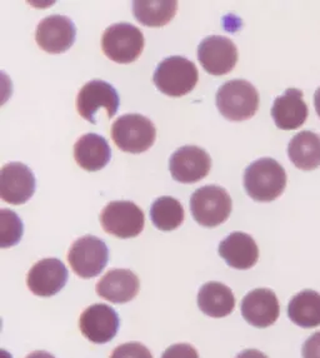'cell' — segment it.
Instances as JSON below:
<instances>
[{"instance_id":"18","label":"cell","mask_w":320,"mask_h":358,"mask_svg":"<svg viewBox=\"0 0 320 358\" xmlns=\"http://www.w3.org/2000/svg\"><path fill=\"white\" fill-rule=\"evenodd\" d=\"M272 117L279 129L293 131L300 128L308 118V106L303 99L302 90L296 88L285 90L283 96L274 101Z\"/></svg>"},{"instance_id":"7","label":"cell","mask_w":320,"mask_h":358,"mask_svg":"<svg viewBox=\"0 0 320 358\" xmlns=\"http://www.w3.org/2000/svg\"><path fill=\"white\" fill-rule=\"evenodd\" d=\"M109 259V250L104 241L95 236L78 238L68 252V262L80 278H93L101 275Z\"/></svg>"},{"instance_id":"22","label":"cell","mask_w":320,"mask_h":358,"mask_svg":"<svg viewBox=\"0 0 320 358\" xmlns=\"http://www.w3.org/2000/svg\"><path fill=\"white\" fill-rule=\"evenodd\" d=\"M291 163L303 171H313L320 166V136L303 131L294 136L288 145Z\"/></svg>"},{"instance_id":"24","label":"cell","mask_w":320,"mask_h":358,"mask_svg":"<svg viewBox=\"0 0 320 358\" xmlns=\"http://www.w3.org/2000/svg\"><path fill=\"white\" fill-rule=\"evenodd\" d=\"M178 10L177 1L150 0L134 1L133 14L139 23L147 27H164L172 20Z\"/></svg>"},{"instance_id":"28","label":"cell","mask_w":320,"mask_h":358,"mask_svg":"<svg viewBox=\"0 0 320 358\" xmlns=\"http://www.w3.org/2000/svg\"><path fill=\"white\" fill-rule=\"evenodd\" d=\"M161 358H199L196 348L188 343H177L166 348Z\"/></svg>"},{"instance_id":"20","label":"cell","mask_w":320,"mask_h":358,"mask_svg":"<svg viewBox=\"0 0 320 358\" xmlns=\"http://www.w3.org/2000/svg\"><path fill=\"white\" fill-rule=\"evenodd\" d=\"M74 158L78 166L88 172L101 171L112 158L107 139L95 133H87L74 144Z\"/></svg>"},{"instance_id":"26","label":"cell","mask_w":320,"mask_h":358,"mask_svg":"<svg viewBox=\"0 0 320 358\" xmlns=\"http://www.w3.org/2000/svg\"><path fill=\"white\" fill-rule=\"evenodd\" d=\"M23 222L19 215L9 210L1 209L0 210V247L8 248L18 243L23 237Z\"/></svg>"},{"instance_id":"2","label":"cell","mask_w":320,"mask_h":358,"mask_svg":"<svg viewBox=\"0 0 320 358\" xmlns=\"http://www.w3.org/2000/svg\"><path fill=\"white\" fill-rule=\"evenodd\" d=\"M217 107L231 122L250 120L259 108V94L248 80L235 79L223 84L217 92Z\"/></svg>"},{"instance_id":"17","label":"cell","mask_w":320,"mask_h":358,"mask_svg":"<svg viewBox=\"0 0 320 358\" xmlns=\"http://www.w3.org/2000/svg\"><path fill=\"white\" fill-rule=\"evenodd\" d=\"M139 278L129 269H112L96 283V293L112 303H126L139 292Z\"/></svg>"},{"instance_id":"6","label":"cell","mask_w":320,"mask_h":358,"mask_svg":"<svg viewBox=\"0 0 320 358\" xmlns=\"http://www.w3.org/2000/svg\"><path fill=\"white\" fill-rule=\"evenodd\" d=\"M144 49L142 30L131 23L108 27L101 38V50L119 64H129L140 57Z\"/></svg>"},{"instance_id":"32","label":"cell","mask_w":320,"mask_h":358,"mask_svg":"<svg viewBox=\"0 0 320 358\" xmlns=\"http://www.w3.org/2000/svg\"><path fill=\"white\" fill-rule=\"evenodd\" d=\"M314 107L315 110H317V114L320 117V87L318 90H315Z\"/></svg>"},{"instance_id":"12","label":"cell","mask_w":320,"mask_h":358,"mask_svg":"<svg viewBox=\"0 0 320 358\" xmlns=\"http://www.w3.org/2000/svg\"><path fill=\"white\" fill-rule=\"evenodd\" d=\"M198 59L205 72L212 76H224L237 64V45L226 36H207L198 47Z\"/></svg>"},{"instance_id":"4","label":"cell","mask_w":320,"mask_h":358,"mask_svg":"<svg viewBox=\"0 0 320 358\" xmlns=\"http://www.w3.org/2000/svg\"><path fill=\"white\" fill-rule=\"evenodd\" d=\"M229 193L219 185H208L198 188L190 198V210L196 223L214 228L229 218L231 213Z\"/></svg>"},{"instance_id":"29","label":"cell","mask_w":320,"mask_h":358,"mask_svg":"<svg viewBox=\"0 0 320 358\" xmlns=\"http://www.w3.org/2000/svg\"><path fill=\"white\" fill-rule=\"evenodd\" d=\"M303 358H320V332H315L303 345Z\"/></svg>"},{"instance_id":"19","label":"cell","mask_w":320,"mask_h":358,"mask_svg":"<svg viewBox=\"0 0 320 358\" xmlns=\"http://www.w3.org/2000/svg\"><path fill=\"white\" fill-rule=\"evenodd\" d=\"M218 252L226 264L235 269L252 268L259 258V250L254 239L244 232L229 234L223 242H220Z\"/></svg>"},{"instance_id":"13","label":"cell","mask_w":320,"mask_h":358,"mask_svg":"<svg viewBox=\"0 0 320 358\" xmlns=\"http://www.w3.org/2000/svg\"><path fill=\"white\" fill-rule=\"evenodd\" d=\"M75 36V24L66 15H49L36 27V44L47 53H64L74 44Z\"/></svg>"},{"instance_id":"1","label":"cell","mask_w":320,"mask_h":358,"mask_svg":"<svg viewBox=\"0 0 320 358\" xmlns=\"http://www.w3.org/2000/svg\"><path fill=\"white\" fill-rule=\"evenodd\" d=\"M286 187V173L273 158L253 162L244 172V188L256 202H273L283 194Z\"/></svg>"},{"instance_id":"27","label":"cell","mask_w":320,"mask_h":358,"mask_svg":"<svg viewBox=\"0 0 320 358\" xmlns=\"http://www.w3.org/2000/svg\"><path fill=\"white\" fill-rule=\"evenodd\" d=\"M110 358H153L147 347L139 342H129L114 350Z\"/></svg>"},{"instance_id":"3","label":"cell","mask_w":320,"mask_h":358,"mask_svg":"<svg viewBox=\"0 0 320 358\" xmlns=\"http://www.w3.org/2000/svg\"><path fill=\"white\" fill-rule=\"evenodd\" d=\"M199 73L196 64L184 57L174 55L160 62L155 69V87L166 96H183L196 88Z\"/></svg>"},{"instance_id":"25","label":"cell","mask_w":320,"mask_h":358,"mask_svg":"<svg viewBox=\"0 0 320 358\" xmlns=\"http://www.w3.org/2000/svg\"><path fill=\"white\" fill-rule=\"evenodd\" d=\"M184 208L182 203L175 198L164 196L155 201L150 207V220L155 227L170 232L182 226L184 222Z\"/></svg>"},{"instance_id":"5","label":"cell","mask_w":320,"mask_h":358,"mask_svg":"<svg viewBox=\"0 0 320 358\" xmlns=\"http://www.w3.org/2000/svg\"><path fill=\"white\" fill-rule=\"evenodd\" d=\"M112 138L119 150L126 153H144L154 144L157 129L142 114H124L112 126Z\"/></svg>"},{"instance_id":"14","label":"cell","mask_w":320,"mask_h":358,"mask_svg":"<svg viewBox=\"0 0 320 358\" xmlns=\"http://www.w3.org/2000/svg\"><path fill=\"white\" fill-rule=\"evenodd\" d=\"M79 329L87 340L96 345L108 343L118 334V313L110 306L93 305L79 318Z\"/></svg>"},{"instance_id":"16","label":"cell","mask_w":320,"mask_h":358,"mask_svg":"<svg viewBox=\"0 0 320 358\" xmlns=\"http://www.w3.org/2000/svg\"><path fill=\"white\" fill-rule=\"evenodd\" d=\"M242 315L247 322L256 329H267L277 322L279 308L277 294L268 288H256L242 301Z\"/></svg>"},{"instance_id":"15","label":"cell","mask_w":320,"mask_h":358,"mask_svg":"<svg viewBox=\"0 0 320 358\" xmlns=\"http://www.w3.org/2000/svg\"><path fill=\"white\" fill-rule=\"evenodd\" d=\"M68 282V269L58 258H44L36 262L27 275V285L39 297H52Z\"/></svg>"},{"instance_id":"23","label":"cell","mask_w":320,"mask_h":358,"mask_svg":"<svg viewBox=\"0 0 320 358\" xmlns=\"http://www.w3.org/2000/svg\"><path fill=\"white\" fill-rule=\"evenodd\" d=\"M288 316L300 329L320 326V293L312 289L297 293L288 306Z\"/></svg>"},{"instance_id":"21","label":"cell","mask_w":320,"mask_h":358,"mask_svg":"<svg viewBox=\"0 0 320 358\" xmlns=\"http://www.w3.org/2000/svg\"><path fill=\"white\" fill-rule=\"evenodd\" d=\"M198 306L204 315L213 318L229 316L235 307L231 288L220 282H208L198 293Z\"/></svg>"},{"instance_id":"10","label":"cell","mask_w":320,"mask_h":358,"mask_svg":"<svg viewBox=\"0 0 320 358\" xmlns=\"http://www.w3.org/2000/svg\"><path fill=\"white\" fill-rule=\"evenodd\" d=\"M36 192V176L20 162L6 163L0 172V197L6 203H27Z\"/></svg>"},{"instance_id":"31","label":"cell","mask_w":320,"mask_h":358,"mask_svg":"<svg viewBox=\"0 0 320 358\" xmlns=\"http://www.w3.org/2000/svg\"><path fill=\"white\" fill-rule=\"evenodd\" d=\"M27 358H55L53 355L45 352V351H36V352L30 353Z\"/></svg>"},{"instance_id":"11","label":"cell","mask_w":320,"mask_h":358,"mask_svg":"<svg viewBox=\"0 0 320 358\" xmlns=\"http://www.w3.org/2000/svg\"><path fill=\"white\" fill-rule=\"evenodd\" d=\"M212 168V158L196 145H184L175 150L169 159L173 178L184 185L196 183L205 178Z\"/></svg>"},{"instance_id":"8","label":"cell","mask_w":320,"mask_h":358,"mask_svg":"<svg viewBox=\"0 0 320 358\" xmlns=\"http://www.w3.org/2000/svg\"><path fill=\"white\" fill-rule=\"evenodd\" d=\"M106 232L118 238H134L144 229L145 217L137 204L129 201H114L108 203L101 215Z\"/></svg>"},{"instance_id":"30","label":"cell","mask_w":320,"mask_h":358,"mask_svg":"<svg viewBox=\"0 0 320 358\" xmlns=\"http://www.w3.org/2000/svg\"><path fill=\"white\" fill-rule=\"evenodd\" d=\"M235 358H268L264 353L258 351V350H245L242 353H239Z\"/></svg>"},{"instance_id":"9","label":"cell","mask_w":320,"mask_h":358,"mask_svg":"<svg viewBox=\"0 0 320 358\" xmlns=\"http://www.w3.org/2000/svg\"><path fill=\"white\" fill-rule=\"evenodd\" d=\"M101 108L107 110L109 118L114 117L118 112V92L106 80H90L78 93V113L87 122L96 124L95 114Z\"/></svg>"}]
</instances>
